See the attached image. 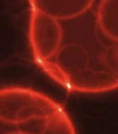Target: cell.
<instances>
[{"mask_svg": "<svg viewBox=\"0 0 118 134\" xmlns=\"http://www.w3.org/2000/svg\"><path fill=\"white\" fill-rule=\"evenodd\" d=\"M0 113V134H75L72 122L59 105L37 94L30 113Z\"/></svg>", "mask_w": 118, "mask_h": 134, "instance_id": "cell-1", "label": "cell"}, {"mask_svg": "<svg viewBox=\"0 0 118 134\" xmlns=\"http://www.w3.org/2000/svg\"><path fill=\"white\" fill-rule=\"evenodd\" d=\"M32 32L37 59L42 63L49 61L59 50L62 40V30L58 20L37 8Z\"/></svg>", "mask_w": 118, "mask_h": 134, "instance_id": "cell-2", "label": "cell"}, {"mask_svg": "<svg viewBox=\"0 0 118 134\" xmlns=\"http://www.w3.org/2000/svg\"><path fill=\"white\" fill-rule=\"evenodd\" d=\"M56 80L68 89L83 93H98L118 88V77L106 70L90 68L81 72L59 76Z\"/></svg>", "mask_w": 118, "mask_h": 134, "instance_id": "cell-3", "label": "cell"}, {"mask_svg": "<svg viewBox=\"0 0 118 134\" xmlns=\"http://www.w3.org/2000/svg\"><path fill=\"white\" fill-rule=\"evenodd\" d=\"M54 62L43 65L55 79L64 75L81 72L89 68L90 57L84 47L77 43H70L64 45L57 50Z\"/></svg>", "mask_w": 118, "mask_h": 134, "instance_id": "cell-4", "label": "cell"}, {"mask_svg": "<svg viewBox=\"0 0 118 134\" xmlns=\"http://www.w3.org/2000/svg\"><path fill=\"white\" fill-rule=\"evenodd\" d=\"M93 1H46L38 4V9L56 19L66 20L75 18L88 10Z\"/></svg>", "mask_w": 118, "mask_h": 134, "instance_id": "cell-5", "label": "cell"}, {"mask_svg": "<svg viewBox=\"0 0 118 134\" xmlns=\"http://www.w3.org/2000/svg\"><path fill=\"white\" fill-rule=\"evenodd\" d=\"M97 18L103 33L118 42V1H102L98 7Z\"/></svg>", "mask_w": 118, "mask_h": 134, "instance_id": "cell-6", "label": "cell"}, {"mask_svg": "<svg viewBox=\"0 0 118 134\" xmlns=\"http://www.w3.org/2000/svg\"><path fill=\"white\" fill-rule=\"evenodd\" d=\"M103 59L108 71L118 77V42H114L108 46Z\"/></svg>", "mask_w": 118, "mask_h": 134, "instance_id": "cell-7", "label": "cell"}]
</instances>
